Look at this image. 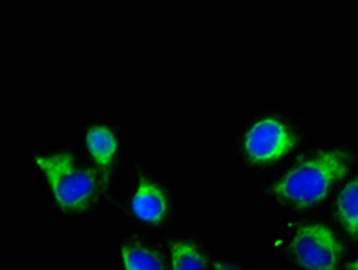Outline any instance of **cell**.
I'll return each mask as SVG.
<instances>
[{"label":"cell","mask_w":358,"mask_h":270,"mask_svg":"<svg viewBox=\"0 0 358 270\" xmlns=\"http://www.w3.org/2000/svg\"><path fill=\"white\" fill-rule=\"evenodd\" d=\"M350 169V153L328 150L304 159L282 175L275 184L274 193L285 202L297 207H310L322 202L329 190Z\"/></svg>","instance_id":"6da1fadb"},{"label":"cell","mask_w":358,"mask_h":270,"mask_svg":"<svg viewBox=\"0 0 358 270\" xmlns=\"http://www.w3.org/2000/svg\"><path fill=\"white\" fill-rule=\"evenodd\" d=\"M34 164L45 175L51 193L65 211H85L99 191V178L92 169L80 168L67 152L42 153Z\"/></svg>","instance_id":"7a4b0ae2"},{"label":"cell","mask_w":358,"mask_h":270,"mask_svg":"<svg viewBox=\"0 0 358 270\" xmlns=\"http://www.w3.org/2000/svg\"><path fill=\"white\" fill-rule=\"evenodd\" d=\"M290 250L297 265L306 270H338L341 265V241L322 224H303L295 229Z\"/></svg>","instance_id":"3957f363"},{"label":"cell","mask_w":358,"mask_h":270,"mask_svg":"<svg viewBox=\"0 0 358 270\" xmlns=\"http://www.w3.org/2000/svg\"><path fill=\"white\" fill-rule=\"evenodd\" d=\"M295 144L290 128L278 118H262L245 134V152L257 164H270L287 155Z\"/></svg>","instance_id":"277c9868"},{"label":"cell","mask_w":358,"mask_h":270,"mask_svg":"<svg viewBox=\"0 0 358 270\" xmlns=\"http://www.w3.org/2000/svg\"><path fill=\"white\" fill-rule=\"evenodd\" d=\"M131 211L146 224H160L169 211L168 194L155 182L141 180L131 199Z\"/></svg>","instance_id":"5b68a950"},{"label":"cell","mask_w":358,"mask_h":270,"mask_svg":"<svg viewBox=\"0 0 358 270\" xmlns=\"http://www.w3.org/2000/svg\"><path fill=\"white\" fill-rule=\"evenodd\" d=\"M87 148L94 161L103 168H108L114 162L119 150V139L114 130H110L105 125H92L85 134Z\"/></svg>","instance_id":"8992f818"},{"label":"cell","mask_w":358,"mask_h":270,"mask_svg":"<svg viewBox=\"0 0 358 270\" xmlns=\"http://www.w3.org/2000/svg\"><path fill=\"white\" fill-rule=\"evenodd\" d=\"M337 216L345 231L358 238V177L348 182L338 194Z\"/></svg>","instance_id":"52a82bcc"},{"label":"cell","mask_w":358,"mask_h":270,"mask_svg":"<svg viewBox=\"0 0 358 270\" xmlns=\"http://www.w3.org/2000/svg\"><path fill=\"white\" fill-rule=\"evenodd\" d=\"M169 250H171L173 270H206V254L191 241H173Z\"/></svg>","instance_id":"ba28073f"},{"label":"cell","mask_w":358,"mask_h":270,"mask_svg":"<svg viewBox=\"0 0 358 270\" xmlns=\"http://www.w3.org/2000/svg\"><path fill=\"white\" fill-rule=\"evenodd\" d=\"M124 270H166L159 254L141 245H128L122 249Z\"/></svg>","instance_id":"9c48e42d"},{"label":"cell","mask_w":358,"mask_h":270,"mask_svg":"<svg viewBox=\"0 0 358 270\" xmlns=\"http://www.w3.org/2000/svg\"><path fill=\"white\" fill-rule=\"evenodd\" d=\"M215 270H240V269H236V267H231V265H225V263L216 262L215 263Z\"/></svg>","instance_id":"30bf717a"},{"label":"cell","mask_w":358,"mask_h":270,"mask_svg":"<svg viewBox=\"0 0 358 270\" xmlns=\"http://www.w3.org/2000/svg\"><path fill=\"white\" fill-rule=\"evenodd\" d=\"M350 270H358V260H355V262L350 263Z\"/></svg>","instance_id":"8fae6325"}]
</instances>
